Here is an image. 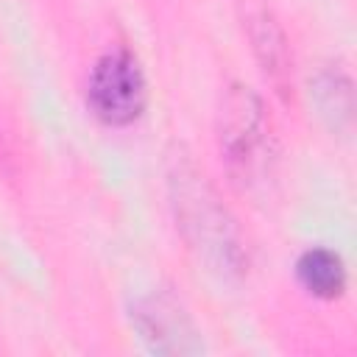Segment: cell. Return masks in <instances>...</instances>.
<instances>
[{
	"mask_svg": "<svg viewBox=\"0 0 357 357\" xmlns=\"http://www.w3.org/2000/svg\"><path fill=\"white\" fill-rule=\"evenodd\" d=\"M176 184V209L181 229L187 231L192 248L209 259L218 273H231L243 268V248L237 243L234 226L226 209L218 204L215 192L206 187L204 176L178 170L173 176Z\"/></svg>",
	"mask_w": 357,
	"mask_h": 357,
	"instance_id": "6da1fadb",
	"label": "cell"
},
{
	"mask_svg": "<svg viewBox=\"0 0 357 357\" xmlns=\"http://www.w3.org/2000/svg\"><path fill=\"white\" fill-rule=\"evenodd\" d=\"M145 75L128 50L100 56L89 75L86 100L92 112L109 126L131 123L145 106Z\"/></svg>",
	"mask_w": 357,
	"mask_h": 357,
	"instance_id": "3957f363",
	"label": "cell"
},
{
	"mask_svg": "<svg viewBox=\"0 0 357 357\" xmlns=\"http://www.w3.org/2000/svg\"><path fill=\"white\" fill-rule=\"evenodd\" d=\"M137 326H139L142 337L151 340V346L156 351H192V349H198L195 343H190L192 329H190L187 318L181 315V310L162 301V298H151L139 307Z\"/></svg>",
	"mask_w": 357,
	"mask_h": 357,
	"instance_id": "277c9868",
	"label": "cell"
},
{
	"mask_svg": "<svg viewBox=\"0 0 357 357\" xmlns=\"http://www.w3.org/2000/svg\"><path fill=\"white\" fill-rule=\"evenodd\" d=\"M296 273L301 284L321 298H335L346 284V268L343 259L329 248H310L298 257Z\"/></svg>",
	"mask_w": 357,
	"mask_h": 357,
	"instance_id": "5b68a950",
	"label": "cell"
},
{
	"mask_svg": "<svg viewBox=\"0 0 357 357\" xmlns=\"http://www.w3.org/2000/svg\"><path fill=\"white\" fill-rule=\"evenodd\" d=\"M251 22H254V31H251V39H254V47L265 64V73H271V78L276 84H282V78L287 75V47H284V36L282 31L276 28V22L271 20L268 11H257L251 14Z\"/></svg>",
	"mask_w": 357,
	"mask_h": 357,
	"instance_id": "8992f818",
	"label": "cell"
},
{
	"mask_svg": "<svg viewBox=\"0 0 357 357\" xmlns=\"http://www.w3.org/2000/svg\"><path fill=\"white\" fill-rule=\"evenodd\" d=\"M262 103L248 89H234L220 112V151L231 170L243 178H254L257 170L268 167L271 137Z\"/></svg>",
	"mask_w": 357,
	"mask_h": 357,
	"instance_id": "7a4b0ae2",
	"label": "cell"
}]
</instances>
